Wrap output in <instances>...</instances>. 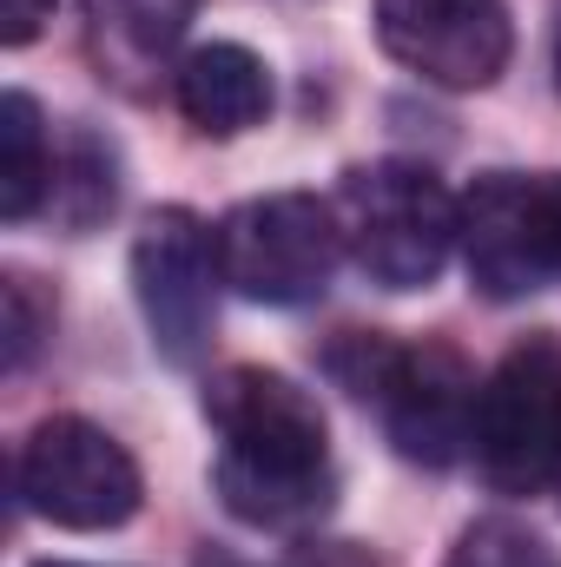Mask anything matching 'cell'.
I'll return each instance as SVG.
<instances>
[{
    "label": "cell",
    "mask_w": 561,
    "mask_h": 567,
    "mask_svg": "<svg viewBox=\"0 0 561 567\" xmlns=\"http://www.w3.org/2000/svg\"><path fill=\"white\" fill-rule=\"evenodd\" d=\"M205 423L218 429V502L252 528H310L330 508V429L310 390L278 370L232 363L205 383Z\"/></svg>",
    "instance_id": "6da1fadb"
},
{
    "label": "cell",
    "mask_w": 561,
    "mask_h": 567,
    "mask_svg": "<svg viewBox=\"0 0 561 567\" xmlns=\"http://www.w3.org/2000/svg\"><path fill=\"white\" fill-rule=\"evenodd\" d=\"M330 370L350 383V396L377 403L384 435L404 462L449 468L476 442V370L449 343H384V337H350Z\"/></svg>",
    "instance_id": "7a4b0ae2"
},
{
    "label": "cell",
    "mask_w": 561,
    "mask_h": 567,
    "mask_svg": "<svg viewBox=\"0 0 561 567\" xmlns=\"http://www.w3.org/2000/svg\"><path fill=\"white\" fill-rule=\"evenodd\" d=\"M330 212H337L350 265L384 290L436 284L462 231V205L417 158H377V165L344 172Z\"/></svg>",
    "instance_id": "3957f363"
},
{
    "label": "cell",
    "mask_w": 561,
    "mask_h": 567,
    "mask_svg": "<svg viewBox=\"0 0 561 567\" xmlns=\"http://www.w3.org/2000/svg\"><path fill=\"white\" fill-rule=\"evenodd\" d=\"M337 212L310 192H272L218 225V271L252 303H310L337 271Z\"/></svg>",
    "instance_id": "277c9868"
},
{
    "label": "cell",
    "mask_w": 561,
    "mask_h": 567,
    "mask_svg": "<svg viewBox=\"0 0 561 567\" xmlns=\"http://www.w3.org/2000/svg\"><path fill=\"white\" fill-rule=\"evenodd\" d=\"M20 495L40 522L100 535L140 515L145 482L120 435L86 416H47L20 449Z\"/></svg>",
    "instance_id": "5b68a950"
},
{
    "label": "cell",
    "mask_w": 561,
    "mask_h": 567,
    "mask_svg": "<svg viewBox=\"0 0 561 567\" xmlns=\"http://www.w3.org/2000/svg\"><path fill=\"white\" fill-rule=\"evenodd\" d=\"M476 455L502 495H536L561 475V350L549 337L516 343L482 383Z\"/></svg>",
    "instance_id": "8992f818"
},
{
    "label": "cell",
    "mask_w": 561,
    "mask_h": 567,
    "mask_svg": "<svg viewBox=\"0 0 561 567\" xmlns=\"http://www.w3.org/2000/svg\"><path fill=\"white\" fill-rule=\"evenodd\" d=\"M462 265L469 284L496 303L536 297L561 271V218H555V178H522V172H489L462 198Z\"/></svg>",
    "instance_id": "52a82bcc"
},
{
    "label": "cell",
    "mask_w": 561,
    "mask_h": 567,
    "mask_svg": "<svg viewBox=\"0 0 561 567\" xmlns=\"http://www.w3.org/2000/svg\"><path fill=\"white\" fill-rule=\"evenodd\" d=\"M218 231H205L185 205L152 212L133 238V290L145 330L165 363H198L218 323Z\"/></svg>",
    "instance_id": "ba28073f"
},
{
    "label": "cell",
    "mask_w": 561,
    "mask_h": 567,
    "mask_svg": "<svg viewBox=\"0 0 561 567\" xmlns=\"http://www.w3.org/2000/svg\"><path fill=\"white\" fill-rule=\"evenodd\" d=\"M377 40L429 86L476 93L509 66L516 20L502 0H377Z\"/></svg>",
    "instance_id": "9c48e42d"
},
{
    "label": "cell",
    "mask_w": 561,
    "mask_h": 567,
    "mask_svg": "<svg viewBox=\"0 0 561 567\" xmlns=\"http://www.w3.org/2000/svg\"><path fill=\"white\" fill-rule=\"evenodd\" d=\"M172 93H178V113L205 140H238V133L265 126V113H272V73H265V60L252 47H232V40L192 47Z\"/></svg>",
    "instance_id": "30bf717a"
},
{
    "label": "cell",
    "mask_w": 561,
    "mask_h": 567,
    "mask_svg": "<svg viewBox=\"0 0 561 567\" xmlns=\"http://www.w3.org/2000/svg\"><path fill=\"white\" fill-rule=\"evenodd\" d=\"M47 192H53V152H47L40 106L27 93H7L0 100V218L7 225L33 218Z\"/></svg>",
    "instance_id": "8fae6325"
},
{
    "label": "cell",
    "mask_w": 561,
    "mask_h": 567,
    "mask_svg": "<svg viewBox=\"0 0 561 567\" xmlns=\"http://www.w3.org/2000/svg\"><path fill=\"white\" fill-rule=\"evenodd\" d=\"M86 13H93V47L100 53H113L126 66H145L165 47H178L198 0H86Z\"/></svg>",
    "instance_id": "7c38bea8"
},
{
    "label": "cell",
    "mask_w": 561,
    "mask_h": 567,
    "mask_svg": "<svg viewBox=\"0 0 561 567\" xmlns=\"http://www.w3.org/2000/svg\"><path fill=\"white\" fill-rule=\"evenodd\" d=\"M53 212L73 225V231H86V225H100L106 212H113V198H120V178H113V145H100L93 133H73L67 145V158H53Z\"/></svg>",
    "instance_id": "4fadbf2b"
},
{
    "label": "cell",
    "mask_w": 561,
    "mask_h": 567,
    "mask_svg": "<svg viewBox=\"0 0 561 567\" xmlns=\"http://www.w3.org/2000/svg\"><path fill=\"white\" fill-rule=\"evenodd\" d=\"M449 567H561V561L536 528H522V522H509V515H482V522H469V528L456 535Z\"/></svg>",
    "instance_id": "5bb4252c"
},
{
    "label": "cell",
    "mask_w": 561,
    "mask_h": 567,
    "mask_svg": "<svg viewBox=\"0 0 561 567\" xmlns=\"http://www.w3.org/2000/svg\"><path fill=\"white\" fill-rule=\"evenodd\" d=\"M0 303H7V370H27V363H33V350L53 337V297L40 290V278L7 271Z\"/></svg>",
    "instance_id": "9a60e30c"
},
{
    "label": "cell",
    "mask_w": 561,
    "mask_h": 567,
    "mask_svg": "<svg viewBox=\"0 0 561 567\" xmlns=\"http://www.w3.org/2000/svg\"><path fill=\"white\" fill-rule=\"evenodd\" d=\"M47 20H53V0H0V40H7V47L40 40Z\"/></svg>",
    "instance_id": "2e32d148"
},
{
    "label": "cell",
    "mask_w": 561,
    "mask_h": 567,
    "mask_svg": "<svg viewBox=\"0 0 561 567\" xmlns=\"http://www.w3.org/2000/svg\"><path fill=\"white\" fill-rule=\"evenodd\" d=\"M192 567H245V561H238V555H225V548H205Z\"/></svg>",
    "instance_id": "e0dca14e"
},
{
    "label": "cell",
    "mask_w": 561,
    "mask_h": 567,
    "mask_svg": "<svg viewBox=\"0 0 561 567\" xmlns=\"http://www.w3.org/2000/svg\"><path fill=\"white\" fill-rule=\"evenodd\" d=\"M555 86H561V40H555Z\"/></svg>",
    "instance_id": "ac0fdd59"
},
{
    "label": "cell",
    "mask_w": 561,
    "mask_h": 567,
    "mask_svg": "<svg viewBox=\"0 0 561 567\" xmlns=\"http://www.w3.org/2000/svg\"><path fill=\"white\" fill-rule=\"evenodd\" d=\"M33 567H80V561H33Z\"/></svg>",
    "instance_id": "d6986e66"
},
{
    "label": "cell",
    "mask_w": 561,
    "mask_h": 567,
    "mask_svg": "<svg viewBox=\"0 0 561 567\" xmlns=\"http://www.w3.org/2000/svg\"><path fill=\"white\" fill-rule=\"evenodd\" d=\"M555 218H561V178H555Z\"/></svg>",
    "instance_id": "ffe728a7"
},
{
    "label": "cell",
    "mask_w": 561,
    "mask_h": 567,
    "mask_svg": "<svg viewBox=\"0 0 561 567\" xmlns=\"http://www.w3.org/2000/svg\"><path fill=\"white\" fill-rule=\"evenodd\" d=\"M555 488H561V475H555Z\"/></svg>",
    "instance_id": "44dd1931"
}]
</instances>
